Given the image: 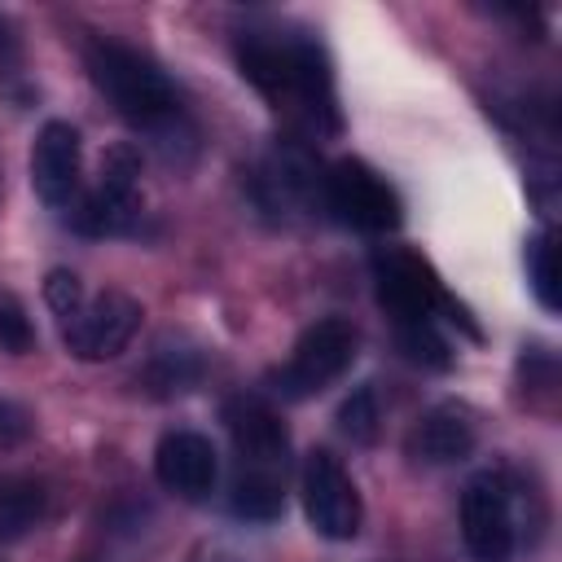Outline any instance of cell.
<instances>
[{"mask_svg": "<svg viewBox=\"0 0 562 562\" xmlns=\"http://www.w3.org/2000/svg\"><path fill=\"white\" fill-rule=\"evenodd\" d=\"M321 184H325V171H321V158L316 149L303 140V136H277L255 171H250V198L255 206L277 220V224H290V220H303L316 202H321Z\"/></svg>", "mask_w": 562, "mask_h": 562, "instance_id": "obj_3", "label": "cell"}, {"mask_svg": "<svg viewBox=\"0 0 562 562\" xmlns=\"http://www.w3.org/2000/svg\"><path fill=\"white\" fill-rule=\"evenodd\" d=\"M83 66L97 92L114 105V114L136 132H149L171 154V132H184V101L176 83L162 75V66L110 35H92L83 44Z\"/></svg>", "mask_w": 562, "mask_h": 562, "instance_id": "obj_2", "label": "cell"}, {"mask_svg": "<svg viewBox=\"0 0 562 562\" xmlns=\"http://www.w3.org/2000/svg\"><path fill=\"white\" fill-rule=\"evenodd\" d=\"M0 351H9V356L35 351V325L13 294H0Z\"/></svg>", "mask_w": 562, "mask_h": 562, "instance_id": "obj_21", "label": "cell"}, {"mask_svg": "<svg viewBox=\"0 0 562 562\" xmlns=\"http://www.w3.org/2000/svg\"><path fill=\"white\" fill-rule=\"evenodd\" d=\"M202 373H206V360H202V351H198V347L162 338V342L154 347V356H149V364H145L140 382H145V391H149V395L171 400V395L193 391V386L202 382Z\"/></svg>", "mask_w": 562, "mask_h": 562, "instance_id": "obj_15", "label": "cell"}, {"mask_svg": "<svg viewBox=\"0 0 562 562\" xmlns=\"http://www.w3.org/2000/svg\"><path fill=\"white\" fill-rule=\"evenodd\" d=\"M373 268V290H378V303L391 312L395 325H408V321H435L439 312H448V294L435 277V268L408 250V246H382L373 250L369 259Z\"/></svg>", "mask_w": 562, "mask_h": 562, "instance_id": "obj_8", "label": "cell"}, {"mask_svg": "<svg viewBox=\"0 0 562 562\" xmlns=\"http://www.w3.org/2000/svg\"><path fill=\"white\" fill-rule=\"evenodd\" d=\"M154 474L158 483L180 501H206L220 479L215 443L202 430H167L154 448Z\"/></svg>", "mask_w": 562, "mask_h": 562, "instance_id": "obj_13", "label": "cell"}, {"mask_svg": "<svg viewBox=\"0 0 562 562\" xmlns=\"http://www.w3.org/2000/svg\"><path fill=\"white\" fill-rule=\"evenodd\" d=\"M321 206L356 233L369 237H386L400 228L404 220V202L400 193L364 162V158H338L325 167V184H321Z\"/></svg>", "mask_w": 562, "mask_h": 562, "instance_id": "obj_6", "label": "cell"}, {"mask_svg": "<svg viewBox=\"0 0 562 562\" xmlns=\"http://www.w3.org/2000/svg\"><path fill=\"white\" fill-rule=\"evenodd\" d=\"M522 536V487L505 470H483L461 492V540L474 562H509Z\"/></svg>", "mask_w": 562, "mask_h": 562, "instance_id": "obj_4", "label": "cell"}, {"mask_svg": "<svg viewBox=\"0 0 562 562\" xmlns=\"http://www.w3.org/2000/svg\"><path fill=\"white\" fill-rule=\"evenodd\" d=\"M44 303L66 321V316H75V312L88 303V294H83V285H79V277H75L70 268H53V272L44 277Z\"/></svg>", "mask_w": 562, "mask_h": 562, "instance_id": "obj_22", "label": "cell"}, {"mask_svg": "<svg viewBox=\"0 0 562 562\" xmlns=\"http://www.w3.org/2000/svg\"><path fill=\"white\" fill-rule=\"evenodd\" d=\"M198 562H241V558H233V553H206V558H198Z\"/></svg>", "mask_w": 562, "mask_h": 562, "instance_id": "obj_25", "label": "cell"}, {"mask_svg": "<svg viewBox=\"0 0 562 562\" xmlns=\"http://www.w3.org/2000/svg\"><path fill=\"white\" fill-rule=\"evenodd\" d=\"M395 338H400L404 356L417 360V364H426V369H448V364H452V347H448V338L439 334L435 321H408V325H395Z\"/></svg>", "mask_w": 562, "mask_h": 562, "instance_id": "obj_19", "label": "cell"}, {"mask_svg": "<svg viewBox=\"0 0 562 562\" xmlns=\"http://www.w3.org/2000/svg\"><path fill=\"white\" fill-rule=\"evenodd\" d=\"M79 167H83V140H79L75 123L48 119L35 132V145H31V189H35V198L53 211H66L79 198Z\"/></svg>", "mask_w": 562, "mask_h": 562, "instance_id": "obj_12", "label": "cell"}, {"mask_svg": "<svg viewBox=\"0 0 562 562\" xmlns=\"http://www.w3.org/2000/svg\"><path fill=\"white\" fill-rule=\"evenodd\" d=\"M13 48H18V40H13V26L0 18V61H4V57H13Z\"/></svg>", "mask_w": 562, "mask_h": 562, "instance_id": "obj_24", "label": "cell"}, {"mask_svg": "<svg viewBox=\"0 0 562 562\" xmlns=\"http://www.w3.org/2000/svg\"><path fill=\"white\" fill-rule=\"evenodd\" d=\"M285 509V479L237 474L233 479V514L246 522H272Z\"/></svg>", "mask_w": 562, "mask_h": 562, "instance_id": "obj_17", "label": "cell"}, {"mask_svg": "<svg viewBox=\"0 0 562 562\" xmlns=\"http://www.w3.org/2000/svg\"><path fill=\"white\" fill-rule=\"evenodd\" d=\"M356 351H360V329L347 316H321L294 338L285 364L272 373V391L281 400H312L351 369Z\"/></svg>", "mask_w": 562, "mask_h": 562, "instance_id": "obj_5", "label": "cell"}, {"mask_svg": "<svg viewBox=\"0 0 562 562\" xmlns=\"http://www.w3.org/2000/svg\"><path fill=\"white\" fill-rule=\"evenodd\" d=\"M140 215V154L132 145H114L101 158V176L88 193L70 202V228L83 237H119Z\"/></svg>", "mask_w": 562, "mask_h": 562, "instance_id": "obj_7", "label": "cell"}, {"mask_svg": "<svg viewBox=\"0 0 562 562\" xmlns=\"http://www.w3.org/2000/svg\"><path fill=\"white\" fill-rule=\"evenodd\" d=\"M48 509V492L40 479L4 474L0 479V540H22Z\"/></svg>", "mask_w": 562, "mask_h": 562, "instance_id": "obj_16", "label": "cell"}, {"mask_svg": "<svg viewBox=\"0 0 562 562\" xmlns=\"http://www.w3.org/2000/svg\"><path fill=\"white\" fill-rule=\"evenodd\" d=\"M224 426L237 448V474L285 479L290 470V430L281 413L259 395H233L224 404Z\"/></svg>", "mask_w": 562, "mask_h": 562, "instance_id": "obj_10", "label": "cell"}, {"mask_svg": "<svg viewBox=\"0 0 562 562\" xmlns=\"http://www.w3.org/2000/svg\"><path fill=\"white\" fill-rule=\"evenodd\" d=\"M378 422H382V413H378L373 386H356V391L338 404V426H342V435H347L351 443H373V439H378Z\"/></svg>", "mask_w": 562, "mask_h": 562, "instance_id": "obj_20", "label": "cell"}, {"mask_svg": "<svg viewBox=\"0 0 562 562\" xmlns=\"http://www.w3.org/2000/svg\"><path fill=\"white\" fill-rule=\"evenodd\" d=\"M474 443H479L474 417L461 404H435L413 422V430L404 439V452L417 465H457L474 452Z\"/></svg>", "mask_w": 562, "mask_h": 562, "instance_id": "obj_14", "label": "cell"}, {"mask_svg": "<svg viewBox=\"0 0 562 562\" xmlns=\"http://www.w3.org/2000/svg\"><path fill=\"white\" fill-rule=\"evenodd\" d=\"M299 496H303V514H307V522H312L316 536H325V540H351L360 531L364 505H360V492H356L351 474L342 470V461L334 452L312 448L303 457Z\"/></svg>", "mask_w": 562, "mask_h": 562, "instance_id": "obj_9", "label": "cell"}, {"mask_svg": "<svg viewBox=\"0 0 562 562\" xmlns=\"http://www.w3.org/2000/svg\"><path fill=\"white\" fill-rule=\"evenodd\" d=\"M237 66L250 88L294 127V136H338V92L325 48L303 31H241Z\"/></svg>", "mask_w": 562, "mask_h": 562, "instance_id": "obj_1", "label": "cell"}, {"mask_svg": "<svg viewBox=\"0 0 562 562\" xmlns=\"http://www.w3.org/2000/svg\"><path fill=\"white\" fill-rule=\"evenodd\" d=\"M140 303L123 290H101L61 321V342L75 360H114L140 329Z\"/></svg>", "mask_w": 562, "mask_h": 562, "instance_id": "obj_11", "label": "cell"}, {"mask_svg": "<svg viewBox=\"0 0 562 562\" xmlns=\"http://www.w3.org/2000/svg\"><path fill=\"white\" fill-rule=\"evenodd\" d=\"M26 435V417L22 408H13L9 400H0V443H18Z\"/></svg>", "mask_w": 562, "mask_h": 562, "instance_id": "obj_23", "label": "cell"}, {"mask_svg": "<svg viewBox=\"0 0 562 562\" xmlns=\"http://www.w3.org/2000/svg\"><path fill=\"white\" fill-rule=\"evenodd\" d=\"M527 281L531 294L544 312H558V246H553V228H540L527 241Z\"/></svg>", "mask_w": 562, "mask_h": 562, "instance_id": "obj_18", "label": "cell"}]
</instances>
